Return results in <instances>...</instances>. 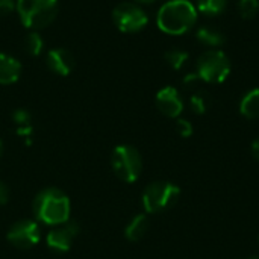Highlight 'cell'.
<instances>
[{"instance_id":"7a4b0ae2","label":"cell","mask_w":259,"mask_h":259,"mask_svg":"<svg viewBox=\"0 0 259 259\" xmlns=\"http://www.w3.org/2000/svg\"><path fill=\"white\" fill-rule=\"evenodd\" d=\"M197 21V9L188 0H168L156 15L158 27L168 35H182Z\"/></svg>"},{"instance_id":"4fadbf2b","label":"cell","mask_w":259,"mask_h":259,"mask_svg":"<svg viewBox=\"0 0 259 259\" xmlns=\"http://www.w3.org/2000/svg\"><path fill=\"white\" fill-rule=\"evenodd\" d=\"M196 38L200 44H203L209 49H217V47L223 46L226 41L225 35L212 26H202L200 29H197Z\"/></svg>"},{"instance_id":"9a60e30c","label":"cell","mask_w":259,"mask_h":259,"mask_svg":"<svg viewBox=\"0 0 259 259\" xmlns=\"http://www.w3.org/2000/svg\"><path fill=\"white\" fill-rule=\"evenodd\" d=\"M149 229V219L144 214L135 215L124 229V235L129 241H140Z\"/></svg>"},{"instance_id":"7402d4cb","label":"cell","mask_w":259,"mask_h":259,"mask_svg":"<svg viewBox=\"0 0 259 259\" xmlns=\"http://www.w3.org/2000/svg\"><path fill=\"white\" fill-rule=\"evenodd\" d=\"M176 131H178V134L182 138H188V137L193 135V124L188 120L178 118V121H176Z\"/></svg>"},{"instance_id":"3957f363","label":"cell","mask_w":259,"mask_h":259,"mask_svg":"<svg viewBox=\"0 0 259 259\" xmlns=\"http://www.w3.org/2000/svg\"><path fill=\"white\" fill-rule=\"evenodd\" d=\"M15 9L24 27L42 29L56 18L58 0H17Z\"/></svg>"},{"instance_id":"5bb4252c","label":"cell","mask_w":259,"mask_h":259,"mask_svg":"<svg viewBox=\"0 0 259 259\" xmlns=\"http://www.w3.org/2000/svg\"><path fill=\"white\" fill-rule=\"evenodd\" d=\"M240 112L249 120L259 118V88H253L244 94L240 103Z\"/></svg>"},{"instance_id":"277c9868","label":"cell","mask_w":259,"mask_h":259,"mask_svg":"<svg viewBox=\"0 0 259 259\" xmlns=\"http://www.w3.org/2000/svg\"><path fill=\"white\" fill-rule=\"evenodd\" d=\"M196 73L206 83H222L231 74V61L225 52L208 49L197 58Z\"/></svg>"},{"instance_id":"f1b7e54d","label":"cell","mask_w":259,"mask_h":259,"mask_svg":"<svg viewBox=\"0 0 259 259\" xmlns=\"http://www.w3.org/2000/svg\"><path fill=\"white\" fill-rule=\"evenodd\" d=\"M2 146H3V144H2V141H0V153H2Z\"/></svg>"},{"instance_id":"ffe728a7","label":"cell","mask_w":259,"mask_h":259,"mask_svg":"<svg viewBox=\"0 0 259 259\" xmlns=\"http://www.w3.org/2000/svg\"><path fill=\"white\" fill-rule=\"evenodd\" d=\"M238 11L244 20H250V18L256 17L259 11V0H240Z\"/></svg>"},{"instance_id":"d4e9b609","label":"cell","mask_w":259,"mask_h":259,"mask_svg":"<svg viewBox=\"0 0 259 259\" xmlns=\"http://www.w3.org/2000/svg\"><path fill=\"white\" fill-rule=\"evenodd\" d=\"M8 199H9L8 187H6L3 182H0V206H2V205H5V203L8 202Z\"/></svg>"},{"instance_id":"ba28073f","label":"cell","mask_w":259,"mask_h":259,"mask_svg":"<svg viewBox=\"0 0 259 259\" xmlns=\"http://www.w3.org/2000/svg\"><path fill=\"white\" fill-rule=\"evenodd\" d=\"M6 238L17 249H30L39 241V228L32 220H20L9 228Z\"/></svg>"},{"instance_id":"6da1fadb","label":"cell","mask_w":259,"mask_h":259,"mask_svg":"<svg viewBox=\"0 0 259 259\" xmlns=\"http://www.w3.org/2000/svg\"><path fill=\"white\" fill-rule=\"evenodd\" d=\"M33 214L38 222L59 226L70 220V199L58 188H46L33 199Z\"/></svg>"},{"instance_id":"603a6c76","label":"cell","mask_w":259,"mask_h":259,"mask_svg":"<svg viewBox=\"0 0 259 259\" xmlns=\"http://www.w3.org/2000/svg\"><path fill=\"white\" fill-rule=\"evenodd\" d=\"M15 9L14 0H0V17L9 15Z\"/></svg>"},{"instance_id":"ac0fdd59","label":"cell","mask_w":259,"mask_h":259,"mask_svg":"<svg viewBox=\"0 0 259 259\" xmlns=\"http://www.w3.org/2000/svg\"><path fill=\"white\" fill-rule=\"evenodd\" d=\"M190 105H191V109L196 112V114H205L211 105V97L206 91L200 90L197 91L196 94L191 96V100H190Z\"/></svg>"},{"instance_id":"7c38bea8","label":"cell","mask_w":259,"mask_h":259,"mask_svg":"<svg viewBox=\"0 0 259 259\" xmlns=\"http://www.w3.org/2000/svg\"><path fill=\"white\" fill-rule=\"evenodd\" d=\"M21 64L6 53H0V85H11L20 79Z\"/></svg>"},{"instance_id":"484cf974","label":"cell","mask_w":259,"mask_h":259,"mask_svg":"<svg viewBox=\"0 0 259 259\" xmlns=\"http://www.w3.org/2000/svg\"><path fill=\"white\" fill-rule=\"evenodd\" d=\"M252 155H253V158L259 162V138H256L252 143Z\"/></svg>"},{"instance_id":"e0dca14e","label":"cell","mask_w":259,"mask_h":259,"mask_svg":"<svg viewBox=\"0 0 259 259\" xmlns=\"http://www.w3.org/2000/svg\"><path fill=\"white\" fill-rule=\"evenodd\" d=\"M164 58L173 70H181L188 59V53L181 49H170L165 52Z\"/></svg>"},{"instance_id":"2e32d148","label":"cell","mask_w":259,"mask_h":259,"mask_svg":"<svg viewBox=\"0 0 259 259\" xmlns=\"http://www.w3.org/2000/svg\"><path fill=\"white\" fill-rule=\"evenodd\" d=\"M228 6V0H197V12L215 17L220 15Z\"/></svg>"},{"instance_id":"cb8c5ba5","label":"cell","mask_w":259,"mask_h":259,"mask_svg":"<svg viewBox=\"0 0 259 259\" xmlns=\"http://www.w3.org/2000/svg\"><path fill=\"white\" fill-rule=\"evenodd\" d=\"M197 80H200V77L197 76V73H190L184 77V85L185 87H193Z\"/></svg>"},{"instance_id":"5b68a950","label":"cell","mask_w":259,"mask_h":259,"mask_svg":"<svg viewBox=\"0 0 259 259\" xmlns=\"http://www.w3.org/2000/svg\"><path fill=\"white\" fill-rule=\"evenodd\" d=\"M181 188L167 181H156L146 187L143 193V206L149 214L167 211L179 200Z\"/></svg>"},{"instance_id":"8992f818","label":"cell","mask_w":259,"mask_h":259,"mask_svg":"<svg viewBox=\"0 0 259 259\" xmlns=\"http://www.w3.org/2000/svg\"><path fill=\"white\" fill-rule=\"evenodd\" d=\"M111 165L118 179L132 184L135 182L143 170V159L140 152L129 144H120L114 149L111 156Z\"/></svg>"},{"instance_id":"f546056e","label":"cell","mask_w":259,"mask_h":259,"mask_svg":"<svg viewBox=\"0 0 259 259\" xmlns=\"http://www.w3.org/2000/svg\"><path fill=\"white\" fill-rule=\"evenodd\" d=\"M258 243H259V237H258Z\"/></svg>"},{"instance_id":"30bf717a","label":"cell","mask_w":259,"mask_h":259,"mask_svg":"<svg viewBox=\"0 0 259 259\" xmlns=\"http://www.w3.org/2000/svg\"><path fill=\"white\" fill-rule=\"evenodd\" d=\"M158 109L170 118H178L184 111V102L179 91L175 87H164L156 94Z\"/></svg>"},{"instance_id":"d6986e66","label":"cell","mask_w":259,"mask_h":259,"mask_svg":"<svg viewBox=\"0 0 259 259\" xmlns=\"http://www.w3.org/2000/svg\"><path fill=\"white\" fill-rule=\"evenodd\" d=\"M23 46H24V50H26L29 55L38 56V55L41 53L42 47H44V41H42V38H41V35H39L38 32H30V33L24 38Z\"/></svg>"},{"instance_id":"8fae6325","label":"cell","mask_w":259,"mask_h":259,"mask_svg":"<svg viewBox=\"0 0 259 259\" xmlns=\"http://www.w3.org/2000/svg\"><path fill=\"white\" fill-rule=\"evenodd\" d=\"M47 65L53 73L59 76H68L74 67V59L67 49L58 47V49H52L47 53Z\"/></svg>"},{"instance_id":"52a82bcc","label":"cell","mask_w":259,"mask_h":259,"mask_svg":"<svg viewBox=\"0 0 259 259\" xmlns=\"http://www.w3.org/2000/svg\"><path fill=\"white\" fill-rule=\"evenodd\" d=\"M112 20L118 27V30L126 33L140 32L149 23L147 14L138 5L131 2H123L117 5L112 11Z\"/></svg>"},{"instance_id":"44dd1931","label":"cell","mask_w":259,"mask_h":259,"mask_svg":"<svg viewBox=\"0 0 259 259\" xmlns=\"http://www.w3.org/2000/svg\"><path fill=\"white\" fill-rule=\"evenodd\" d=\"M12 120L17 124V127L32 126V117H30L29 111H26V109H15L12 112Z\"/></svg>"},{"instance_id":"83f0119b","label":"cell","mask_w":259,"mask_h":259,"mask_svg":"<svg viewBox=\"0 0 259 259\" xmlns=\"http://www.w3.org/2000/svg\"><path fill=\"white\" fill-rule=\"evenodd\" d=\"M247 259H259V255H255V256H250V258Z\"/></svg>"},{"instance_id":"4316f807","label":"cell","mask_w":259,"mask_h":259,"mask_svg":"<svg viewBox=\"0 0 259 259\" xmlns=\"http://www.w3.org/2000/svg\"><path fill=\"white\" fill-rule=\"evenodd\" d=\"M138 3H144V5H150V3H155L156 0H135Z\"/></svg>"},{"instance_id":"9c48e42d","label":"cell","mask_w":259,"mask_h":259,"mask_svg":"<svg viewBox=\"0 0 259 259\" xmlns=\"http://www.w3.org/2000/svg\"><path fill=\"white\" fill-rule=\"evenodd\" d=\"M79 234V225L76 222H67L64 225H59L58 228L52 229L46 238V243L49 249L58 252V253H65L70 250L71 243Z\"/></svg>"}]
</instances>
